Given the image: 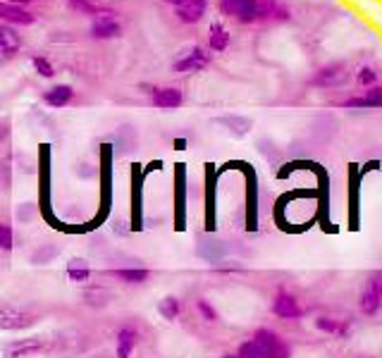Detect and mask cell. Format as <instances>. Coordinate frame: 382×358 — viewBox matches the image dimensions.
<instances>
[{
	"instance_id": "22",
	"label": "cell",
	"mask_w": 382,
	"mask_h": 358,
	"mask_svg": "<svg viewBox=\"0 0 382 358\" xmlns=\"http://www.w3.org/2000/svg\"><path fill=\"white\" fill-rule=\"evenodd\" d=\"M67 277L72 282H86L91 277L89 263H86L84 258H72V261L67 263Z\"/></svg>"
},
{
	"instance_id": "17",
	"label": "cell",
	"mask_w": 382,
	"mask_h": 358,
	"mask_svg": "<svg viewBox=\"0 0 382 358\" xmlns=\"http://www.w3.org/2000/svg\"><path fill=\"white\" fill-rule=\"evenodd\" d=\"M74 98V89L69 84H55L53 89H48L43 94V101L48 103L50 108H65L72 103Z\"/></svg>"
},
{
	"instance_id": "11",
	"label": "cell",
	"mask_w": 382,
	"mask_h": 358,
	"mask_svg": "<svg viewBox=\"0 0 382 358\" xmlns=\"http://www.w3.org/2000/svg\"><path fill=\"white\" fill-rule=\"evenodd\" d=\"M206 10H208V0H184V3H179L175 8V15L184 24H196V22L204 20Z\"/></svg>"
},
{
	"instance_id": "31",
	"label": "cell",
	"mask_w": 382,
	"mask_h": 358,
	"mask_svg": "<svg viewBox=\"0 0 382 358\" xmlns=\"http://www.w3.org/2000/svg\"><path fill=\"white\" fill-rule=\"evenodd\" d=\"M268 358H292V346H289L285 339H280V342L273 346V351L268 354Z\"/></svg>"
},
{
	"instance_id": "24",
	"label": "cell",
	"mask_w": 382,
	"mask_h": 358,
	"mask_svg": "<svg viewBox=\"0 0 382 358\" xmlns=\"http://www.w3.org/2000/svg\"><path fill=\"white\" fill-rule=\"evenodd\" d=\"M253 342L260 346V351H263L265 358H268V354L273 351V346L280 342V337H277L273 330H268V327H260V330L253 332Z\"/></svg>"
},
{
	"instance_id": "33",
	"label": "cell",
	"mask_w": 382,
	"mask_h": 358,
	"mask_svg": "<svg viewBox=\"0 0 382 358\" xmlns=\"http://www.w3.org/2000/svg\"><path fill=\"white\" fill-rule=\"evenodd\" d=\"M8 3H15V5H29V3H36V0H8Z\"/></svg>"
},
{
	"instance_id": "32",
	"label": "cell",
	"mask_w": 382,
	"mask_h": 358,
	"mask_svg": "<svg viewBox=\"0 0 382 358\" xmlns=\"http://www.w3.org/2000/svg\"><path fill=\"white\" fill-rule=\"evenodd\" d=\"M172 146H175V151H184V148H187V138H175Z\"/></svg>"
},
{
	"instance_id": "27",
	"label": "cell",
	"mask_w": 382,
	"mask_h": 358,
	"mask_svg": "<svg viewBox=\"0 0 382 358\" xmlns=\"http://www.w3.org/2000/svg\"><path fill=\"white\" fill-rule=\"evenodd\" d=\"M236 356L239 358H265V354L260 351V346L253 342V339H248L239 346V351H236Z\"/></svg>"
},
{
	"instance_id": "8",
	"label": "cell",
	"mask_w": 382,
	"mask_h": 358,
	"mask_svg": "<svg viewBox=\"0 0 382 358\" xmlns=\"http://www.w3.org/2000/svg\"><path fill=\"white\" fill-rule=\"evenodd\" d=\"M115 13L96 17L94 24H91V36L98 38V41H110V38H118L122 34V24L113 17Z\"/></svg>"
},
{
	"instance_id": "1",
	"label": "cell",
	"mask_w": 382,
	"mask_h": 358,
	"mask_svg": "<svg viewBox=\"0 0 382 358\" xmlns=\"http://www.w3.org/2000/svg\"><path fill=\"white\" fill-rule=\"evenodd\" d=\"M218 8L225 17H232L241 24L260 22V0H218Z\"/></svg>"
},
{
	"instance_id": "26",
	"label": "cell",
	"mask_w": 382,
	"mask_h": 358,
	"mask_svg": "<svg viewBox=\"0 0 382 358\" xmlns=\"http://www.w3.org/2000/svg\"><path fill=\"white\" fill-rule=\"evenodd\" d=\"M31 65L34 69H36V74L38 77H45V79H50V77H55V67L50 65V60L48 57H43V55H36L31 60Z\"/></svg>"
},
{
	"instance_id": "10",
	"label": "cell",
	"mask_w": 382,
	"mask_h": 358,
	"mask_svg": "<svg viewBox=\"0 0 382 358\" xmlns=\"http://www.w3.org/2000/svg\"><path fill=\"white\" fill-rule=\"evenodd\" d=\"M150 101H153L155 108L160 110H175L184 103V94L175 86H163V89H153L150 91Z\"/></svg>"
},
{
	"instance_id": "4",
	"label": "cell",
	"mask_w": 382,
	"mask_h": 358,
	"mask_svg": "<svg viewBox=\"0 0 382 358\" xmlns=\"http://www.w3.org/2000/svg\"><path fill=\"white\" fill-rule=\"evenodd\" d=\"M382 308V277H373L361 292V299H358V310L363 315L373 317L378 315V310Z\"/></svg>"
},
{
	"instance_id": "16",
	"label": "cell",
	"mask_w": 382,
	"mask_h": 358,
	"mask_svg": "<svg viewBox=\"0 0 382 358\" xmlns=\"http://www.w3.org/2000/svg\"><path fill=\"white\" fill-rule=\"evenodd\" d=\"M344 108H382V86H370L363 96H354L341 103Z\"/></svg>"
},
{
	"instance_id": "23",
	"label": "cell",
	"mask_w": 382,
	"mask_h": 358,
	"mask_svg": "<svg viewBox=\"0 0 382 358\" xmlns=\"http://www.w3.org/2000/svg\"><path fill=\"white\" fill-rule=\"evenodd\" d=\"M115 277H120L127 285H143V282L148 280L150 273L143 268H122V270H113Z\"/></svg>"
},
{
	"instance_id": "9",
	"label": "cell",
	"mask_w": 382,
	"mask_h": 358,
	"mask_svg": "<svg viewBox=\"0 0 382 358\" xmlns=\"http://www.w3.org/2000/svg\"><path fill=\"white\" fill-rule=\"evenodd\" d=\"M273 313L277 317H282V320H297L301 315V306L292 294L282 289V292H277L273 299Z\"/></svg>"
},
{
	"instance_id": "15",
	"label": "cell",
	"mask_w": 382,
	"mask_h": 358,
	"mask_svg": "<svg viewBox=\"0 0 382 358\" xmlns=\"http://www.w3.org/2000/svg\"><path fill=\"white\" fill-rule=\"evenodd\" d=\"M20 48H22V38L15 31V27L0 24V55L13 57L15 53H20Z\"/></svg>"
},
{
	"instance_id": "25",
	"label": "cell",
	"mask_w": 382,
	"mask_h": 358,
	"mask_svg": "<svg viewBox=\"0 0 382 358\" xmlns=\"http://www.w3.org/2000/svg\"><path fill=\"white\" fill-rule=\"evenodd\" d=\"M158 313L165 317V320H177V315L182 313V301L177 296H165L163 301L158 303Z\"/></svg>"
},
{
	"instance_id": "36",
	"label": "cell",
	"mask_w": 382,
	"mask_h": 358,
	"mask_svg": "<svg viewBox=\"0 0 382 358\" xmlns=\"http://www.w3.org/2000/svg\"><path fill=\"white\" fill-rule=\"evenodd\" d=\"M222 358H239V356H236V354H227V356H222Z\"/></svg>"
},
{
	"instance_id": "14",
	"label": "cell",
	"mask_w": 382,
	"mask_h": 358,
	"mask_svg": "<svg viewBox=\"0 0 382 358\" xmlns=\"http://www.w3.org/2000/svg\"><path fill=\"white\" fill-rule=\"evenodd\" d=\"M316 330L325 332V334H337L339 339H346L351 332V325L346 320H337V317H327V315H320L313 320Z\"/></svg>"
},
{
	"instance_id": "3",
	"label": "cell",
	"mask_w": 382,
	"mask_h": 358,
	"mask_svg": "<svg viewBox=\"0 0 382 358\" xmlns=\"http://www.w3.org/2000/svg\"><path fill=\"white\" fill-rule=\"evenodd\" d=\"M208 65H211V55H208L204 48L194 45V48L182 50V55L172 62V69L179 74H187V72H201V69H206Z\"/></svg>"
},
{
	"instance_id": "34",
	"label": "cell",
	"mask_w": 382,
	"mask_h": 358,
	"mask_svg": "<svg viewBox=\"0 0 382 358\" xmlns=\"http://www.w3.org/2000/svg\"><path fill=\"white\" fill-rule=\"evenodd\" d=\"M5 134H8V129H5V127L0 124V141H3V138H5Z\"/></svg>"
},
{
	"instance_id": "35",
	"label": "cell",
	"mask_w": 382,
	"mask_h": 358,
	"mask_svg": "<svg viewBox=\"0 0 382 358\" xmlns=\"http://www.w3.org/2000/svg\"><path fill=\"white\" fill-rule=\"evenodd\" d=\"M165 3H170V5H175V8H177L179 3H184V0H165Z\"/></svg>"
},
{
	"instance_id": "21",
	"label": "cell",
	"mask_w": 382,
	"mask_h": 358,
	"mask_svg": "<svg viewBox=\"0 0 382 358\" xmlns=\"http://www.w3.org/2000/svg\"><path fill=\"white\" fill-rule=\"evenodd\" d=\"M69 8H72L74 13H79V15H91L94 20H96V17H103V15L113 13V10L101 8L96 0H69Z\"/></svg>"
},
{
	"instance_id": "30",
	"label": "cell",
	"mask_w": 382,
	"mask_h": 358,
	"mask_svg": "<svg viewBox=\"0 0 382 358\" xmlns=\"http://www.w3.org/2000/svg\"><path fill=\"white\" fill-rule=\"evenodd\" d=\"M196 308H199V313L204 315L208 322H215V320H218V313H215V308H213V306L208 303L206 299H199V301H196Z\"/></svg>"
},
{
	"instance_id": "20",
	"label": "cell",
	"mask_w": 382,
	"mask_h": 358,
	"mask_svg": "<svg viewBox=\"0 0 382 358\" xmlns=\"http://www.w3.org/2000/svg\"><path fill=\"white\" fill-rule=\"evenodd\" d=\"M136 339L139 334L134 327H122V330L118 332V358H129L136 346Z\"/></svg>"
},
{
	"instance_id": "6",
	"label": "cell",
	"mask_w": 382,
	"mask_h": 358,
	"mask_svg": "<svg viewBox=\"0 0 382 358\" xmlns=\"http://www.w3.org/2000/svg\"><path fill=\"white\" fill-rule=\"evenodd\" d=\"M48 349V342L43 337H27V339H17L5 346V356L8 358H29L34 354H43Z\"/></svg>"
},
{
	"instance_id": "18",
	"label": "cell",
	"mask_w": 382,
	"mask_h": 358,
	"mask_svg": "<svg viewBox=\"0 0 382 358\" xmlns=\"http://www.w3.org/2000/svg\"><path fill=\"white\" fill-rule=\"evenodd\" d=\"M346 79V67L337 65V62H332V65H327V67H323L320 72L316 74V84L318 86H337L341 84Z\"/></svg>"
},
{
	"instance_id": "29",
	"label": "cell",
	"mask_w": 382,
	"mask_h": 358,
	"mask_svg": "<svg viewBox=\"0 0 382 358\" xmlns=\"http://www.w3.org/2000/svg\"><path fill=\"white\" fill-rule=\"evenodd\" d=\"M13 246H15V234H13V229H10L8 224L0 222V248H3V251H10Z\"/></svg>"
},
{
	"instance_id": "13",
	"label": "cell",
	"mask_w": 382,
	"mask_h": 358,
	"mask_svg": "<svg viewBox=\"0 0 382 358\" xmlns=\"http://www.w3.org/2000/svg\"><path fill=\"white\" fill-rule=\"evenodd\" d=\"M258 192H256V175L248 172V192H246V229L253 232L258 227Z\"/></svg>"
},
{
	"instance_id": "28",
	"label": "cell",
	"mask_w": 382,
	"mask_h": 358,
	"mask_svg": "<svg viewBox=\"0 0 382 358\" xmlns=\"http://www.w3.org/2000/svg\"><path fill=\"white\" fill-rule=\"evenodd\" d=\"M356 79H358V84H361V86H366V89H370V86L378 84V72H375L373 67H363L361 72L356 74Z\"/></svg>"
},
{
	"instance_id": "19",
	"label": "cell",
	"mask_w": 382,
	"mask_h": 358,
	"mask_svg": "<svg viewBox=\"0 0 382 358\" xmlns=\"http://www.w3.org/2000/svg\"><path fill=\"white\" fill-rule=\"evenodd\" d=\"M229 45V31L222 24H211V31H208V48L215 50V53H222Z\"/></svg>"
},
{
	"instance_id": "5",
	"label": "cell",
	"mask_w": 382,
	"mask_h": 358,
	"mask_svg": "<svg viewBox=\"0 0 382 358\" xmlns=\"http://www.w3.org/2000/svg\"><path fill=\"white\" fill-rule=\"evenodd\" d=\"M31 322H34V317L24 313V310L15 308V306H10V303H0V330L20 332V330H27Z\"/></svg>"
},
{
	"instance_id": "7",
	"label": "cell",
	"mask_w": 382,
	"mask_h": 358,
	"mask_svg": "<svg viewBox=\"0 0 382 358\" xmlns=\"http://www.w3.org/2000/svg\"><path fill=\"white\" fill-rule=\"evenodd\" d=\"M34 13H29L24 5H15L8 0H0V22L10 27H29L34 24Z\"/></svg>"
},
{
	"instance_id": "12",
	"label": "cell",
	"mask_w": 382,
	"mask_h": 358,
	"mask_svg": "<svg viewBox=\"0 0 382 358\" xmlns=\"http://www.w3.org/2000/svg\"><path fill=\"white\" fill-rule=\"evenodd\" d=\"M184 165H177V192H175V229L182 232L187 227V189H184Z\"/></svg>"
},
{
	"instance_id": "2",
	"label": "cell",
	"mask_w": 382,
	"mask_h": 358,
	"mask_svg": "<svg viewBox=\"0 0 382 358\" xmlns=\"http://www.w3.org/2000/svg\"><path fill=\"white\" fill-rule=\"evenodd\" d=\"M349 229H361V170L358 165H349Z\"/></svg>"
}]
</instances>
